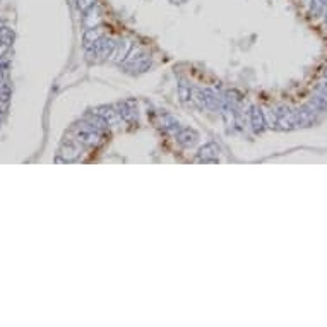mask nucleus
<instances>
[{
	"label": "nucleus",
	"instance_id": "1",
	"mask_svg": "<svg viewBox=\"0 0 327 327\" xmlns=\"http://www.w3.org/2000/svg\"><path fill=\"white\" fill-rule=\"evenodd\" d=\"M92 113H95L96 116H100V119H103L108 125H115L116 122L122 119L119 111H116L115 108H111V106H100V108H96Z\"/></svg>",
	"mask_w": 327,
	"mask_h": 327
},
{
	"label": "nucleus",
	"instance_id": "2",
	"mask_svg": "<svg viewBox=\"0 0 327 327\" xmlns=\"http://www.w3.org/2000/svg\"><path fill=\"white\" fill-rule=\"evenodd\" d=\"M218 153H219V148L216 144H207L199 151L197 161H204V163H216Z\"/></svg>",
	"mask_w": 327,
	"mask_h": 327
},
{
	"label": "nucleus",
	"instance_id": "3",
	"mask_svg": "<svg viewBox=\"0 0 327 327\" xmlns=\"http://www.w3.org/2000/svg\"><path fill=\"white\" fill-rule=\"evenodd\" d=\"M101 40V29L100 28H87L84 31V36H82V41H84V46L89 50V48Z\"/></svg>",
	"mask_w": 327,
	"mask_h": 327
},
{
	"label": "nucleus",
	"instance_id": "4",
	"mask_svg": "<svg viewBox=\"0 0 327 327\" xmlns=\"http://www.w3.org/2000/svg\"><path fill=\"white\" fill-rule=\"evenodd\" d=\"M177 139H178L180 144L185 146V148H190V146H194L195 141H197V134L190 129H183L177 134Z\"/></svg>",
	"mask_w": 327,
	"mask_h": 327
},
{
	"label": "nucleus",
	"instance_id": "5",
	"mask_svg": "<svg viewBox=\"0 0 327 327\" xmlns=\"http://www.w3.org/2000/svg\"><path fill=\"white\" fill-rule=\"evenodd\" d=\"M252 125H253V129L255 130H262V127H264V113H262L259 108H253L252 110Z\"/></svg>",
	"mask_w": 327,
	"mask_h": 327
},
{
	"label": "nucleus",
	"instance_id": "6",
	"mask_svg": "<svg viewBox=\"0 0 327 327\" xmlns=\"http://www.w3.org/2000/svg\"><path fill=\"white\" fill-rule=\"evenodd\" d=\"M0 41L6 43L7 46H11V43L14 41V33H12V29H9V28L4 26L2 31H0Z\"/></svg>",
	"mask_w": 327,
	"mask_h": 327
},
{
	"label": "nucleus",
	"instance_id": "7",
	"mask_svg": "<svg viewBox=\"0 0 327 327\" xmlns=\"http://www.w3.org/2000/svg\"><path fill=\"white\" fill-rule=\"evenodd\" d=\"M327 9V0H312L310 11L314 14H320Z\"/></svg>",
	"mask_w": 327,
	"mask_h": 327
},
{
	"label": "nucleus",
	"instance_id": "8",
	"mask_svg": "<svg viewBox=\"0 0 327 327\" xmlns=\"http://www.w3.org/2000/svg\"><path fill=\"white\" fill-rule=\"evenodd\" d=\"M95 4H96V0H76V6L81 12L91 11V9L95 7Z\"/></svg>",
	"mask_w": 327,
	"mask_h": 327
},
{
	"label": "nucleus",
	"instance_id": "9",
	"mask_svg": "<svg viewBox=\"0 0 327 327\" xmlns=\"http://www.w3.org/2000/svg\"><path fill=\"white\" fill-rule=\"evenodd\" d=\"M7 105H9V101H6V100H0V113H2V111L7 108Z\"/></svg>",
	"mask_w": 327,
	"mask_h": 327
},
{
	"label": "nucleus",
	"instance_id": "10",
	"mask_svg": "<svg viewBox=\"0 0 327 327\" xmlns=\"http://www.w3.org/2000/svg\"><path fill=\"white\" fill-rule=\"evenodd\" d=\"M2 28H4V22H2V21H0V31H2Z\"/></svg>",
	"mask_w": 327,
	"mask_h": 327
}]
</instances>
